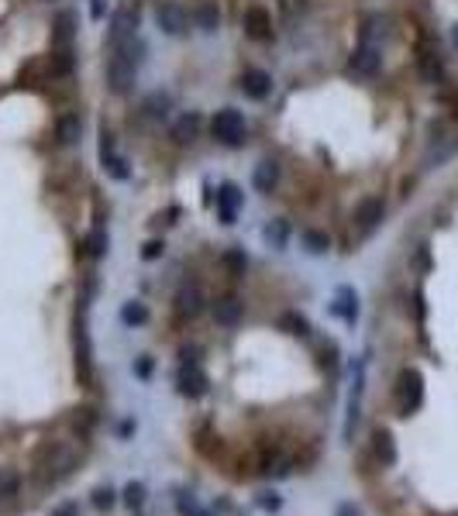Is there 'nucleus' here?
<instances>
[{
    "instance_id": "nucleus-1",
    "label": "nucleus",
    "mask_w": 458,
    "mask_h": 516,
    "mask_svg": "<svg viewBox=\"0 0 458 516\" xmlns=\"http://www.w3.org/2000/svg\"><path fill=\"white\" fill-rule=\"evenodd\" d=\"M210 134H214V141L224 145V148H242L245 138H249V128H245L242 110H235V107L217 110L214 121H210Z\"/></svg>"
},
{
    "instance_id": "nucleus-2",
    "label": "nucleus",
    "mask_w": 458,
    "mask_h": 516,
    "mask_svg": "<svg viewBox=\"0 0 458 516\" xmlns=\"http://www.w3.org/2000/svg\"><path fill=\"white\" fill-rule=\"evenodd\" d=\"M138 83V62L128 56V49H111L107 59V86L114 97H128Z\"/></svg>"
},
{
    "instance_id": "nucleus-3",
    "label": "nucleus",
    "mask_w": 458,
    "mask_h": 516,
    "mask_svg": "<svg viewBox=\"0 0 458 516\" xmlns=\"http://www.w3.org/2000/svg\"><path fill=\"white\" fill-rule=\"evenodd\" d=\"M138 25H141V14L135 4H124L121 11H114L111 18V28H107V45L111 49H121L124 42H131L138 35Z\"/></svg>"
},
{
    "instance_id": "nucleus-4",
    "label": "nucleus",
    "mask_w": 458,
    "mask_h": 516,
    "mask_svg": "<svg viewBox=\"0 0 458 516\" xmlns=\"http://www.w3.org/2000/svg\"><path fill=\"white\" fill-rule=\"evenodd\" d=\"M155 25H159L162 35L183 38L190 32V14L176 4V0H159V4H155Z\"/></svg>"
},
{
    "instance_id": "nucleus-5",
    "label": "nucleus",
    "mask_w": 458,
    "mask_h": 516,
    "mask_svg": "<svg viewBox=\"0 0 458 516\" xmlns=\"http://www.w3.org/2000/svg\"><path fill=\"white\" fill-rule=\"evenodd\" d=\"M396 403H400V413L410 417L420 403H424V379L417 368H403L400 379H396Z\"/></svg>"
},
{
    "instance_id": "nucleus-6",
    "label": "nucleus",
    "mask_w": 458,
    "mask_h": 516,
    "mask_svg": "<svg viewBox=\"0 0 458 516\" xmlns=\"http://www.w3.org/2000/svg\"><path fill=\"white\" fill-rule=\"evenodd\" d=\"M379 69H382V52L372 42H362L348 59V76H355V80H372V76H379Z\"/></svg>"
},
{
    "instance_id": "nucleus-7",
    "label": "nucleus",
    "mask_w": 458,
    "mask_h": 516,
    "mask_svg": "<svg viewBox=\"0 0 458 516\" xmlns=\"http://www.w3.org/2000/svg\"><path fill=\"white\" fill-rule=\"evenodd\" d=\"M242 32L252 42H269L273 38V14L262 4H249L245 14H242Z\"/></svg>"
},
{
    "instance_id": "nucleus-8",
    "label": "nucleus",
    "mask_w": 458,
    "mask_h": 516,
    "mask_svg": "<svg viewBox=\"0 0 458 516\" xmlns=\"http://www.w3.org/2000/svg\"><path fill=\"white\" fill-rule=\"evenodd\" d=\"M382 217H386L382 196H365V200L355 207V227H358V234H372V231L382 224Z\"/></svg>"
},
{
    "instance_id": "nucleus-9",
    "label": "nucleus",
    "mask_w": 458,
    "mask_h": 516,
    "mask_svg": "<svg viewBox=\"0 0 458 516\" xmlns=\"http://www.w3.org/2000/svg\"><path fill=\"white\" fill-rule=\"evenodd\" d=\"M458 148V134L451 124H437L431 131V141H427V162H444L451 152Z\"/></svg>"
},
{
    "instance_id": "nucleus-10",
    "label": "nucleus",
    "mask_w": 458,
    "mask_h": 516,
    "mask_svg": "<svg viewBox=\"0 0 458 516\" xmlns=\"http://www.w3.org/2000/svg\"><path fill=\"white\" fill-rule=\"evenodd\" d=\"M238 90L249 97V100H266L273 93V76L266 69H245L238 76Z\"/></svg>"
},
{
    "instance_id": "nucleus-11",
    "label": "nucleus",
    "mask_w": 458,
    "mask_h": 516,
    "mask_svg": "<svg viewBox=\"0 0 458 516\" xmlns=\"http://www.w3.org/2000/svg\"><path fill=\"white\" fill-rule=\"evenodd\" d=\"M417 73H420V80L424 83H441V76H444V66H441V52L434 49V45H420L417 49Z\"/></svg>"
},
{
    "instance_id": "nucleus-12",
    "label": "nucleus",
    "mask_w": 458,
    "mask_h": 516,
    "mask_svg": "<svg viewBox=\"0 0 458 516\" xmlns=\"http://www.w3.org/2000/svg\"><path fill=\"white\" fill-rule=\"evenodd\" d=\"M238 207H242V189H238L235 183H224V186L217 189V213H220V220H224V224H235Z\"/></svg>"
},
{
    "instance_id": "nucleus-13",
    "label": "nucleus",
    "mask_w": 458,
    "mask_h": 516,
    "mask_svg": "<svg viewBox=\"0 0 458 516\" xmlns=\"http://www.w3.org/2000/svg\"><path fill=\"white\" fill-rule=\"evenodd\" d=\"M252 186L259 189V193H273L276 186H279V162H273V159H262L259 165H255V172H252Z\"/></svg>"
},
{
    "instance_id": "nucleus-14",
    "label": "nucleus",
    "mask_w": 458,
    "mask_h": 516,
    "mask_svg": "<svg viewBox=\"0 0 458 516\" xmlns=\"http://www.w3.org/2000/svg\"><path fill=\"white\" fill-rule=\"evenodd\" d=\"M190 21H193V28H200L203 35H214V32L220 28V8L214 4V0H203V4L190 14Z\"/></svg>"
},
{
    "instance_id": "nucleus-15",
    "label": "nucleus",
    "mask_w": 458,
    "mask_h": 516,
    "mask_svg": "<svg viewBox=\"0 0 458 516\" xmlns=\"http://www.w3.org/2000/svg\"><path fill=\"white\" fill-rule=\"evenodd\" d=\"M200 128H203V117H200V110H186L176 124H172V138L179 141V145H186V141H193L196 134H200Z\"/></svg>"
},
{
    "instance_id": "nucleus-16",
    "label": "nucleus",
    "mask_w": 458,
    "mask_h": 516,
    "mask_svg": "<svg viewBox=\"0 0 458 516\" xmlns=\"http://www.w3.org/2000/svg\"><path fill=\"white\" fill-rule=\"evenodd\" d=\"M80 134H83V121H80V114H62V117H59V124H56V141H59L62 148H69V145H76V141H80Z\"/></svg>"
},
{
    "instance_id": "nucleus-17",
    "label": "nucleus",
    "mask_w": 458,
    "mask_h": 516,
    "mask_svg": "<svg viewBox=\"0 0 458 516\" xmlns=\"http://www.w3.org/2000/svg\"><path fill=\"white\" fill-rule=\"evenodd\" d=\"M52 38L62 45V49H69V42H73V35H76V18H73V11H59L56 14V21H52Z\"/></svg>"
},
{
    "instance_id": "nucleus-18",
    "label": "nucleus",
    "mask_w": 458,
    "mask_h": 516,
    "mask_svg": "<svg viewBox=\"0 0 458 516\" xmlns=\"http://www.w3.org/2000/svg\"><path fill=\"white\" fill-rule=\"evenodd\" d=\"M141 110H145L152 121H165V117H169V110H172V100H169V93L155 90V93H148V97H145Z\"/></svg>"
},
{
    "instance_id": "nucleus-19",
    "label": "nucleus",
    "mask_w": 458,
    "mask_h": 516,
    "mask_svg": "<svg viewBox=\"0 0 458 516\" xmlns=\"http://www.w3.org/2000/svg\"><path fill=\"white\" fill-rule=\"evenodd\" d=\"M238 317H242V303H238V300L224 296V300L214 303V320H217V324H238Z\"/></svg>"
},
{
    "instance_id": "nucleus-20",
    "label": "nucleus",
    "mask_w": 458,
    "mask_h": 516,
    "mask_svg": "<svg viewBox=\"0 0 458 516\" xmlns=\"http://www.w3.org/2000/svg\"><path fill=\"white\" fill-rule=\"evenodd\" d=\"M49 73H52V80L69 76V73H73V52H69V49L52 52V56H49Z\"/></svg>"
},
{
    "instance_id": "nucleus-21",
    "label": "nucleus",
    "mask_w": 458,
    "mask_h": 516,
    "mask_svg": "<svg viewBox=\"0 0 458 516\" xmlns=\"http://www.w3.org/2000/svg\"><path fill=\"white\" fill-rule=\"evenodd\" d=\"M300 237H304L307 251H314V255H324V251L331 248V237H328L324 231H314V227H307V231H304Z\"/></svg>"
},
{
    "instance_id": "nucleus-22",
    "label": "nucleus",
    "mask_w": 458,
    "mask_h": 516,
    "mask_svg": "<svg viewBox=\"0 0 458 516\" xmlns=\"http://www.w3.org/2000/svg\"><path fill=\"white\" fill-rule=\"evenodd\" d=\"M224 266L231 269L235 276H242V272L249 269V262H245V255H242V251H227V255H224Z\"/></svg>"
},
{
    "instance_id": "nucleus-23",
    "label": "nucleus",
    "mask_w": 458,
    "mask_h": 516,
    "mask_svg": "<svg viewBox=\"0 0 458 516\" xmlns=\"http://www.w3.org/2000/svg\"><path fill=\"white\" fill-rule=\"evenodd\" d=\"M266 237H269V241H276V244L283 248V244H286V224H283V220L269 224V227H266Z\"/></svg>"
},
{
    "instance_id": "nucleus-24",
    "label": "nucleus",
    "mask_w": 458,
    "mask_h": 516,
    "mask_svg": "<svg viewBox=\"0 0 458 516\" xmlns=\"http://www.w3.org/2000/svg\"><path fill=\"white\" fill-rule=\"evenodd\" d=\"M124 320H128V324H141V320H145V307H138V303L124 307Z\"/></svg>"
},
{
    "instance_id": "nucleus-25",
    "label": "nucleus",
    "mask_w": 458,
    "mask_h": 516,
    "mask_svg": "<svg viewBox=\"0 0 458 516\" xmlns=\"http://www.w3.org/2000/svg\"><path fill=\"white\" fill-rule=\"evenodd\" d=\"M90 14H93V21H100V18L107 14V8H104V0H90Z\"/></svg>"
},
{
    "instance_id": "nucleus-26",
    "label": "nucleus",
    "mask_w": 458,
    "mask_h": 516,
    "mask_svg": "<svg viewBox=\"0 0 458 516\" xmlns=\"http://www.w3.org/2000/svg\"><path fill=\"white\" fill-rule=\"evenodd\" d=\"M162 255V241H148L145 244V258H159Z\"/></svg>"
},
{
    "instance_id": "nucleus-27",
    "label": "nucleus",
    "mask_w": 458,
    "mask_h": 516,
    "mask_svg": "<svg viewBox=\"0 0 458 516\" xmlns=\"http://www.w3.org/2000/svg\"><path fill=\"white\" fill-rule=\"evenodd\" d=\"M451 38H455V49H458V25H455V32H451Z\"/></svg>"
}]
</instances>
